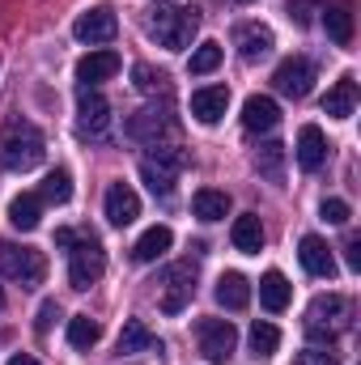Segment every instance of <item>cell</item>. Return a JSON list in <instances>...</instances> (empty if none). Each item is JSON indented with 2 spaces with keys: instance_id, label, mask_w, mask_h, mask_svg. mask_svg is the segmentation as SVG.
<instances>
[{
  "instance_id": "1",
  "label": "cell",
  "mask_w": 361,
  "mask_h": 365,
  "mask_svg": "<svg viewBox=\"0 0 361 365\" xmlns=\"http://www.w3.org/2000/svg\"><path fill=\"white\" fill-rule=\"evenodd\" d=\"M0 149H4V162H9L13 170H34V166L47 158V140H43V132H39L30 119H21V115L4 119Z\"/></svg>"
},
{
  "instance_id": "2",
  "label": "cell",
  "mask_w": 361,
  "mask_h": 365,
  "mask_svg": "<svg viewBox=\"0 0 361 365\" xmlns=\"http://www.w3.org/2000/svg\"><path fill=\"white\" fill-rule=\"evenodd\" d=\"M145 26H149V34H153L166 51H187L191 38H195V30H200V13H195V9H171V4H158V9H149Z\"/></svg>"
},
{
  "instance_id": "3",
  "label": "cell",
  "mask_w": 361,
  "mask_h": 365,
  "mask_svg": "<svg viewBox=\"0 0 361 365\" xmlns=\"http://www.w3.org/2000/svg\"><path fill=\"white\" fill-rule=\"evenodd\" d=\"M349 319H353L349 297H340V293H319V297L306 306V336L319 340V344H332V340L349 327Z\"/></svg>"
},
{
  "instance_id": "4",
  "label": "cell",
  "mask_w": 361,
  "mask_h": 365,
  "mask_svg": "<svg viewBox=\"0 0 361 365\" xmlns=\"http://www.w3.org/2000/svg\"><path fill=\"white\" fill-rule=\"evenodd\" d=\"M183 166H187V153L179 145H149V153L141 158V179L149 182L153 195H171Z\"/></svg>"
},
{
  "instance_id": "5",
  "label": "cell",
  "mask_w": 361,
  "mask_h": 365,
  "mask_svg": "<svg viewBox=\"0 0 361 365\" xmlns=\"http://www.w3.org/2000/svg\"><path fill=\"white\" fill-rule=\"evenodd\" d=\"M0 276L21 280L26 289H34V284H43V276H47V259H43V251H34V247H17V242L0 238Z\"/></svg>"
},
{
  "instance_id": "6",
  "label": "cell",
  "mask_w": 361,
  "mask_h": 365,
  "mask_svg": "<svg viewBox=\"0 0 361 365\" xmlns=\"http://www.w3.org/2000/svg\"><path fill=\"white\" fill-rule=\"evenodd\" d=\"M179 132V119H175V110H171V102H153V106H141L132 119H128V136L132 140H141V145H162L166 136H175Z\"/></svg>"
},
{
  "instance_id": "7",
  "label": "cell",
  "mask_w": 361,
  "mask_h": 365,
  "mask_svg": "<svg viewBox=\"0 0 361 365\" xmlns=\"http://www.w3.org/2000/svg\"><path fill=\"white\" fill-rule=\"evenodd\" d=\"M106 272V251L98 247V238H77L68 251V284L77 293H86L90 284H98Z\"/></svg>"
},
{
  "instance_id": "8",
  "label": "cell",
  "mask_w": 361,
  "mask_h": 365,
  "mask_svg": "<svg viewBox=\"0 0 361 365\" xmlns=\"http://www.w3.org/2000/svg\"><path fill=\"white\" fill-rule=\"evenodd\" d=\"M77 128L90 140H102L111 128V102L98 93V86H77Z\"/></svg>"
},
{
  "instance_id": "9",
  "label": "cell",
  "mask_w": 361,
  "mask_h": 365,
  "mask_svg": "<svg viewBox=\"0 0 361 365\" xmlns=\"http://www.w3.org/2000/svg\"><path fill=\"white\" fill-rule=\"evenodd\" d=\"M234 344H238V331H234L230 319H204L200 323V353L208 361H230Z\"/></svg>"
},
{
  "instance_id": "10",
  "label": "cell",
  "mask_w": 361,
  "mask_h": 365,
  "mask_svg": "<svg viewBox=\"0 0 361 365\" xmlns=\"http://www.w3.org/2000/svg\"><path fill=\"white\" fill-rule=\"evenodd\" d=\"M191 293H195V268L191 264L166 268V276H162V310L166 314H183L187 302H191Z\"/></svg>"
},
{
  "instance_id": "11",
  "label": "cell",
  "mask_w": 361,
  "mask_h": 365,
  "mask_svg": "<svg viewBox=\"0 0 361 365\" xmlns=\"http://www.w3.org/2000/svg\"><path fill=\"white\" fill-rule=\"evenodd\" d=\"M272 86H276V93H285V98H306L310 86H315V64L306 56H293V60L276 64Z\"/></svg>"
},
{
  "instance_id": "12",
  "label": "cell",
  "mask_w": 361,
  "mask_h": 365,
  "mask_svg": "<svg viewBox=\"0 0 361 365\" xmlns=\"http://www.w3.org/2000/svg\"><path fill=\"white\" fill-rule=\"evenodd\" d=\"M136 217H141V195H136L128 182H111V187H106V221L123 230V225H132Z\"/></svg>"
},
{
  "instance_id": "13",
  "label": "cell",
  "mask_w": 361,
  "mask_h": 365,
  "mask_svg": "<svg viewBox=\"0 0 361 365\" xmlns=\"http://www.w3.org/2000/svg\"><path fill=\"white\" fill-rule=\"evenodd\" d=\"M298 259H302V268H306V272L319 276V280H332V276H336L332 247H327L319 234H306V238H302V247H298Z\"/></svg>"
},
{
  "instance_id": "14",
  "label": "cell",
  "mask_w": 361,
  "mask_h": 365,
  "mask_svg": "<svg viewBox=\"0 0 361 365\" xmlns=\"http://www.w3.org/2000/svg\"><path fill=\"white\" fill-rule=\"evenodd\" d=\"M115 30H119V21H115L111 9H90V13H81L77 26H73V34H77L81 43H111Z\"/></svg>"
},
{
  "instance_id": "15",
  "label": "cell",
  "mask_w": 361,
  "mask_h": 365,
  "mask_svg": "<svg viewBox=\"0 0 361 365\" xmlns=\"http://www.w3.org/2000/svg\"><path fill=\"white\" fill-rule=\"evenodd\" d=\"M119 68H123V60L102 47V51H90V56L77 60V81H81V86H98V81H111Z\"/></svg>"
},
{
  "instance_id": "16",
  "label": "cell",
  "mask_w": 361,
  "mask_h": 365,
  "mask_svg": "<svg viewBox=\"0 0 361 365\" xmlns=\"http://www.w3.org/2000/svg\"><path fill=\"white\" fill-rule=\"evenodd\" d=\"M230 110V90L225 86H204V90L191 93V115L200 119V123H221V115Z\"/></svg>"
},
{
  "instance_id": "17",
  "label": "cell",
  "mask_w": 361,
  "mask_h": 365,
  "mask_svg": "<svg viewBox=\"0 0 361 365\" xmlns=\"http://www.w3.org/2000/svg\"><path fill=\"white\" fill-rule=\"evenodd\" d=\"M276 123H280L276 98H268V93H251L247 106H243V128H247V132H272Z\"/></svg>"
},
{
  "instance_id": "18",
  "label": "cell",
  "mask_w": 361,
  "mask_h": 365,
  "mask_svg": "<svg viewBox=\"0 0 361 365\" xmlns=\"http://www.w3.org/2000/svg\"><path fill=\"white\" fill-rule=\"evenodd\" d=\"M323 162H327V136L315 123H306L298 132V166L315 175V170H323Z\"/></svg>"
},
{
  "instance_id": "19",
  "label": "cell",
  "mask_w": 361,
  "mask_h": 365,
  "mask_svg": "<svg viewBox=\"0 0 361 365\" xmlns=\"http://www.w3.org/2000/svg\"><path fill=\"white\" fill-rule=\"evenodd\" d=\"M230 242H234V251H243V255H260V251H264V225H260V217H255V212L234 217Z\"/></svg>"
},
{
  "instance_id": "20",
  "label": "cell",
  "mask_w": 361,
  "mask_h": 365,
  "mask_svg": "<svg viewBox=\"0 0 361 365\" xmlns=\"http://www.w3.org/2000/svg\"><path fill=\"white\" fill-rule=\"evenodd\" d=\"M171 242H175V234H171L166 225H153V230H145V234L136 238L132 259H136V264H158V259L171 251Z\"/></svg>"
},
{
  "instance_id": "21",
  "label": "cell",
  "mask_w": 361,
  "mask_h": 365,
  "mask_svg": "<svg viewBox=\"0 0 361 365\" xmlns=\"http://www.w3.org/2000/svg\"><path fill=\"white\" fill-rule=\"evenodd\" d=\"M153 349L162 353L158 336H153L141 319H128V323H123V331H119V353H123V357H132V353H153Z\"/></svg>"
},
{
  "instance_id": "22",
  "label": "cell",
  "mask_w": 361,
  "mask_h": 365,
  "mask_svg": "<svg viewBox=\"0 0 361 365\" xmlns=\"http://www.w3.org/2000/svg\"><path fill=\"white\" fill-rule=\"evenodd\" d=\"M353 106H357V81H353V77H340V81L327 90V98H323V110H327L332 119H349Z\"/></svg>"
},
{
  "instance_id": "23",
  "label": "cell",
  "mask_w": 361,
  "mask_h": 365,
  "mask_svg": "<svg viewBox=\"0 0 361 365\" xmlns=\"http://www.w3.org/2000/svg\"><path fill=\"white\" fill-rule=\"evenodd\" d=\"M217 302L225 306V310H243L247 302H251V284H247V276L243 272H225L217 280Z\"/></svg>"
},
{
  "instance_id": "24",
  "label": "cell",
  "mask_w": 361,
  "mask_h": 365,
  "mask_svg": "<svg viewBox=\"0 0 361 365\" xmlns=\"http://www.w3.org/2000/svg\"><path fill=\"white\" fill-rule=\"evenodd\" d=\"M191 212H195L200 221H221V217L230 212V195H225V191H213V187H200V191L191 195Z\"/></svg>"
},
{
  "instance_id": "25",
  "label": "cell",
  "mask_w": 361,
  "mask_h": 365,
  "mask_svg": "<svg viewBox=\"0 0 361 365\" xmlns=\"http://www.w3.org/2000/svg\"><path fill=\"white\" fill-rule=\"evenodd\" d=\"M9 221H13L17 230H39V221H43V200H39L34 191H21V195L9 204Z\"/></svg>"
},
{
  "instance_id": "26",
  "label": "cell",
  "mask_w": 361,
  "mask_h": 365,
  "mask_svg": "<svg viewBox=\"0 0 361 365\" xmlns=\"http://www.w3.org/2000/svg\"><path fill=\"white\" fill-rule=\"evenodd\" d=\"M323 26H327V38L336 47H349L353 43V13H349V4H332L323 13Z\"/></svg>"
},
{
  "instance_id": "27",
  "label": "cell",
  "mask_w": 361,
  "mask_h": 365,
  "mask_svg": "<svg viewBox=\"0 0 361 365\" xmlns=\"http://www.w3.org/2000/svg\"><path fill=\"white\" fill-rule=\"evenodd\" d=\"M289 293H293V289H289V280L276 272V268H272V272H264V280H260V302L268 306L272 314H280V310L289 306Z\"/></svg>"
},
{
  "instance_id": "28",
  "label": "cell",
  "mask_w": 361,
  "mask_h": 365,
  "mask_svg": "<svg viewBox=\"0 0 361 365\" xmlns=\"http://www.w3.org/2000/svg\"><path fill=\"white\" fill-rule=\"evenodd\" d=\"M238 51H243V60L268 56L272 51V30L268 26H247V30H238Z\"/></svg>"
},
{
  "instance_id": "29",
  "label": "cell",
  "mask_w": 361,
  "mask_h": 365,
  "mask_svg": "<svg viewBox=\"0 0 361 365\" xmlns=\"http://www.w3.org/2000/svg\"><path fill=\"white\" fill-rule=\"evenodd\" d=\"M255 166H260V175L272 182L285 179V145L280 140H268V145H260L255 149Z\"/></svg>"
},
{
  "instance_id": "30",
  "label": "cell",
  "mask_w": 361,
  "mask_h": 365,
  "mask_svg": "<svg viewBox=\"0 0 361 365\" xmlns=\"http://www.w3.org/2000/svg\"><path fill=\"white\" fill-rule=\"evenodd\" d=\"M98 336H102V327H98V319H90V314H77V319H68V344L73 349H93L98 344Z\"/></svg>"
},
{
  "instance_id": "31",
  "label": "cell",
  "mask_w": 361,
  "mask_h": 365,
  "mask_svg": "<svg viewBox=\"0 0 361 365\" xmlns=\"http://www.w3.org/2000/svg\"><path fill=\"white\" fill-rule=\"evenodd\" d=\"M39 200H43V204H68V200H73V179H68V170H51V175L43 179Z\"/></svg>"
},
{
  "instance_id": "32",
  "label": "cell",
  "mask_w": 361,
  "mask_h": 365,
  "mask_svg": "<svg viewBox=\"0 0 361 365\" xmlns=\"http://www.w3.org/2000/svg\"><path fill=\"white\" fill-rule=\"evenodd\" d=\"M276 349H280V331L272 323H255L251 327V357L268 361V357H276Z\"/></svg>"
},
{
  "instance_id": "33",
  "label": "cell",
  "mask_w": 361,
  "mask_h": 365,
  "mask_svg": "<svg viewBox=\"0 0 361 365\" xmlns=\"http://www.w3.org/2000/svg\"><path fill=\"white\" fill-rule=\"evenodd\" d=\"M221 64V43H200L195 51H191V60H187V68L195 73V77H204V73H213Z\"/></svg>"
},
{
  "instance_id": "34",
  "label": "cell",
  "mask_w": 361,
  "mask_h": 365,
  "mask_svg": "<svg viewBox=\"0 0 361 365\" xmlns=\"http://www.w3.org/2000/svg\"><path fill=\"white\" fill-rule=\"evenodd\" d=\"M132 77H136V90H145V93H166V73H158V68H149V64H136L132 68Z\"/></svg>"
},
{
  "instance_id": "35",
  "label": "cell",
  "mask_w": 361,
  "mask_h": 365,
  "mask_svg": "<svg viewBox=\"0 0 361 365\" xmlns=\"http://www.w3.org/2000/svg\"><path fill=\"white\" fill-rule=\"evenodd\" d=\"M319 212H323V221H332V225H349V217H353V208H349L345 200H336V195H332V200H323V208H319Z\"/></svg>"
},
{
  "instance_id": "36",
  "label": "cell",
  "mask_w": 361,
  "mask_h": 365,
  "mask_svg": "<svg viewBox=\"0 0 361 365\" xmlns=\"http://www.w3.org/2000/svg\"><path fill=\"white\" fill-rule=\"evenodd\" d=\"M293 365H336V353H327V349H306V353H298Z\"/></svg>"
},
{
  "instance_id": "37",
  "label": "cell",
  "mask_w": 361,
  "mask_h": 365,
  "mask_svg": "<svg viewBox=\"0 0 361 365\" xmlns=\"http://www.w3.org/2000/svg\"><path fill=\"white\" fill-rule=\"evenodd\" d=\"M51 319H60V306H56V302H43V306H39V323H34V331L47 336V331H51Z\"/></svg>"
},
{
  "instance_id": "38",
  "label": "cell",
  "mask_w": 361,
  "mask_h": 365,
  "mask_svg": "<svg viewBox=\"0 0 361 365\" xmlns=\"http://www.w3.org/2000/svg\"><path fill=\"white\" fill-rule=\"evenodd\" d=\"M345 251H349V268L357 272V268H361V242H357V238H349V247H345Z\"/></svg>"
},
{
  "instance_id": "39",
  "label": "cell",
  "mask_w": 361,
  "mask_h": 365,
  "mask_svg": "<svg viewBox=\"0 0 361 365\" xmlns=\"http://www.w3.org/2000/svg\"><path fill=\"white\" fill-rule=\"evenodd\" d=\"M73 242H77L73 230H56V247H73Z\"/></svg>"
},
{
  "instance_id": "40",
  "label": "cell",
  "mask_w": 361,
  "mask_h": 365,
  "mask_svg": "<svg viewBox=\"0 0 361 365\" xmlns=\"http://www.w3.org/2000/svg\"><path fill=\"white\" fill-rule=\"evenodd\" d=\"M9 365H39V361H34V357H26V353H17V357H13Z\"/></svg>"
},
{
  "instance_id": "41",
  "label": "cell",
  "mask_w": 361,
  "mask_h": 365,
  "mask_svg": "<svg viewBox=\"0 0 361 365\" xmlns=\"http://www.w3.org/2000/svg\"><path fill=\"white\" fill-rule=\"evenodd\" d=\"M0 306H4V293H0Z\"/></svg>"
},
{
  "instance_id": "42",
  "label": "cell",
  "mask_w": 361,
  "mask_h": 365,
  "mask_svg": "<svg viewBox=\"0 0 361 365\" xmlns=\"http://www.w3.org/2000/svg\"><path fill=\"white\" fill-rule=\"evenodd\" d=\"M243 4H255V0H243Z\"/></svg>"
}]
</instances>
